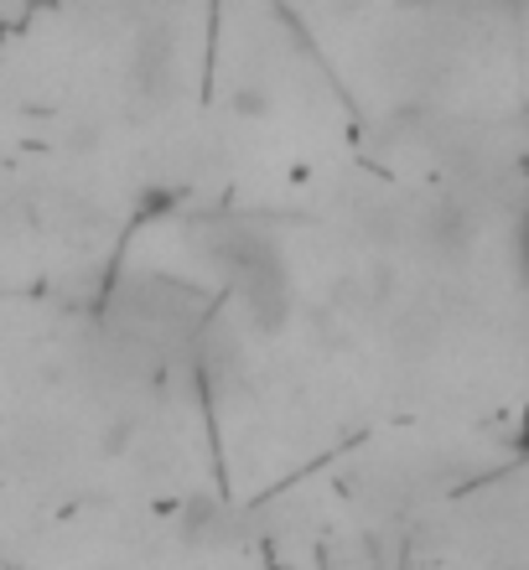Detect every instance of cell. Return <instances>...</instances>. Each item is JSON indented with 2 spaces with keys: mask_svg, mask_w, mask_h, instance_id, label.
Segmentation results:
<instances>
[{
  "mask_svg": "<svg viewBox=\"0 0 529 570\" xmlns=\"http://www.w3.org/2000/svg\"><path fill=\"white\" fill-rule=\"evenodd\" d=\"M525 281H529V218H525Z\"/></svg>",
  "mask_w": 529,
  "mask_h": 570,
  "instance_id": "obj_1",
  "label": "cell"
}]
</instances>
